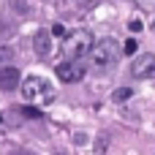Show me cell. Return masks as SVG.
Wrapping results in <instances>:
<instances>
[{"label":"cell","instance_id":"12","mask_svg":"<svg viewBox=\"0 0 155 155\" xmlns=\"http://www.w3.org/2000/svg\"><path fill=\"white\" fill-rule=\"evenodd\" d=\"M123 52H125V54H136V41H134V38H128V41H125V46H123Z\"/></svg>","mask_w":155,"mask_h":155},{"label":"cell","instance_id":"7","mask_svg":"<svg viewBox=\"0 0 155 155\" xmlns=\"http://www.w3.org/2000/svg\"><path fill=\"white\" fill-rule=\"evenodd\" d=\"M33 49H35L38 57H49V54H52V35L41 30V33L33 38Z\"/></svg>","mask_w":155,"mask_h":155},{"label":"cell","instance_id":"2","mask_svg":"<svg viewBox=\"0 0 155 155\" xmlns=\"http://www.w3.org/2000/svg\"><path fill=\"white\" fill-rule=\"evenodd\" d=\"M68 60H82L84 54H90L93 49V35L90 30H74L71 35H65V44H63Z\"/></svg>","mask_w":155,"mask_h":155},{"label":"cell","instance_id":"4","mask_svg":"<svg viewBox=\"0 0 155 155\" xmlns=\"http://www.w3.org/2000/svg\"><path fill=\"white\" fill-rule=\"evenodd\" d=\"M131 74H134L136 79H150V76H155V54H150V52L139 54V57L131 63Z\"/></svg>","mask_w":155,"mask_h":155},{"label":"cell","instance_id":"5","mask_svg":"<svg viewBox=\"0 0 155 155\" xmlns=\"http://www.w3.org/2000/svg\"><path fill=\"white\" fill-rule=\"evenodd\" d=\"M19 82H22V76H19V71H16L14 65H3V68H0V90L11 93V90L19 87Z\"/></svg>","mask_w":155,"mask_h":155},{"label":"cell","instance_id":"6","mask_svg":"<svg viewBox=\"0 0 155 155\" xmlns=\"http://www.w3.org/2000/svg\"><path fill=\"white\" fill-rule=\"evenodd\" d=\"M22 87V95H25V101H35L38 98V93L41 90H46V82H41V79H35V76H27L25 79V84H19ZM49 93V90H46Z\"/></svg>","mask_w":155,"mask_h":155},{"label":"cell","instance_id":"15","mask_svg":"<svg viewBox=\"0 0 155 155\" xmlns=\"http://www.w3.org/2000/svg\"><path fill=\"white\" fill-rule=\"evenodd\" d=\"M71 3H82V5H90L93 0H71Z\"/></svg>","mask_w":155,"mask_h":155},{"label":"cell","instance_id":"10","mask_svg":"<svg viewBox=\"0 0 155 155\" xmlns=\"http://www.w3.org/2000/svg\"><path fill=\"white\" fill-rule=\"evenodd\" d=\"M11 60H14V49H11V46H0V68L8 65Z\"/></svg>","mask_w":155,"mask_h":155},{"label":"cell","instance_id":"14","mask_svg":"<svg viewBox=\"0 0 155 155\" xmlns=\"http://www.w3.org/2000/svg\"><path fill=\"white\" fill-rule=\"evenodd\" d=\"M139 3H142L144 8H155V0H139Z\"/></svg>","mask_w":155,"mask_h":155},{"label":"cell","instance_id":"9","mask_svg":"<svg viewBox=\"0 0 155 155\" xmlns=\"http://www.w3.org/2000/svg\"><path fill=\"white\" fill-rule=\"evenodd\" d=\"M128 98H134V90H131V87H117V90L112 93V101H114V104H123V101H128Z\"/></svg>","mask_w":155,"mask_h":155},{"label":"cell","instance_id":"11","mask_svg":"<svg viewBox=\"0 0 155 155\" xmlns=\"http://www.w3.org/2000/svg\"><path fill=\"white\" fill-rule=\"evenodd\" d=\"M142 27H144L142 19H131V22H128V30H131V33H142Z\"/></svg>","mask_w":155,"mask_h":155},{"label":"cell","instance_id":"8","mask_svg":"<svg viewBox=\"0 0 155 155\" xmlns=\"http://www.w3.org/2000/svg\"><path fill=\"white\" fill-rule=\"evenodd\" d=\"M95 153L98 155H104V153H109V144H112V134L109 131H101V134H95Z\"/></svg>","mask_w":155,"mask_h":155},{"label":"cell","instance_id":"13","mask_svg":"<svg viewBox=\"0 0 155 155\" xmlns=\"http://www.w3.org/2000/svg\"><path fill=\"white\" fill-rule=\"evenodd\" d=\"M52 35H65V27H63V25H54V27H52Z\"/></svg>","mask_w":155,"mask_h":155},{"label":"cell","instance_id":"16","mask_svg":"<svg viewBox=\"0 0 155 155\" xmlns=\"http://www.w3.org/2000/svg\"><path fill=\"white\" fill-rule=\"evenodd\" d=\"M153 30H155V22H153Z\"/></svg>","mask_w":155,"mask_h":155},{"label":"cell","instance_id":"1","mask_svg":"<svg viewBox=\"0 0 155 155\" xmlns=\"http://www.w3.org/2000/svg\"><path fill=\"white\" fill-rule=\"evenodd\" d=\"M117 57H120V46H117L114 38H101L90 49V60H93L95 68H109V65L117 63Z\"/></svg>","mask_w":155,"mask_h":155},{"label":"cell","instance_id":"3","mask_svg":"<svg viewBox=\"0 0 155 155\" xmlns=\"http://www.w3.org/2000/svg\"><path fill=\"white\" fill-rule=\"evenodd\" d=\"M54 74H57L60 82L74 84V82H82V79H84L87 68H84V63H79V60H65V63H57Z\"/></svg>","mask_w":155,"mask_h":155}]
</instances>
